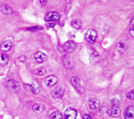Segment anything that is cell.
Segmentation results:
<instances>
[{"label":"cell","mask_w":134,"mask_h":119,"mask_svg":"<svg viewBox=\"0 0 134 119\" xmlns=\"http://www.w3.org/2000/svg\"><path fill=\"white\" fill-rule=\"evenodd\" d=\"M50 119H63V116L59 111H54L50 115Z\"/></svg>","instance_id":"d6986e66"},{"label":"cell","mask_w":134,"mask_h":119,"mask_svg":"<svg viewBox=\"0 0 134 119\" xmlns=\"http://www.w3.org/2000/svg\"><path fill=\"white\" fill-rule=\"evenodd\" d=\"M64 63L67 68H72L73 67V61L70 56L66 55L64 57Z\"/></svg>","instance_id":"4fadbf2b"},{"label":"cell","mask_w":134,"mask_h":119,"mask_svg":"<svg viewBox=\"0 0 134 119\" xmlns=\"http://www.w3.org/2000/svg\"><path fill=\"white\" fill-rule=\"evenodd\" d=\"M60 14L57 12H49L45 17V21L47 22H57L60 20Z\"/></svg>","instance_id":"6da1fadb"},{"label":"cell","mask_w":134,"mask_h":119,"mask_svg":"<svg viewBox=\"0 0 134 119\" xmlns=\"http://www.w3.org/2000/svg\"><path fill=\"white\" fill-rule=\"evenodd\" d=\"M85 37L88 42H90L92 44V43H95L97 41V38H98V33H97V31L95 29H88L85 35Z\"/></svg>","instance_id":"7a4b0ae2"},{"label":"cell","mask_w":134,"mask_h":119,"mask_svg":"<svg viewBox=\"0 0 134 119\" xmlns=\"http://www.w3.org/2000/svg\"><path fill=\"white\" fill-rule=\"evenodd\" d=\"M34 58H35L36 61L38 62V63H43L44 61H46L47 57L46 54H44L41 52H38L35 55H34Z\"/></svg>","instance_id":"8fae6325"},{"label":"cell","mask_w":134,"mask_h":119,"mask_svg":"<svg viewBox=\"0 0 134 119\" xmlns=\"http://www.w3.org/2000/svg\"><path fill=\"white\" fill-rule=\"evenodd\" d=\"M71 82H72V85L74 86V87H76L77 89H80V88H81V80L78 78L77 77H73L71 78Z\"/></svg>","instance_id":"9a60e30c"},{"label":"cell","mask_w":134,"mask_h":119,"mask_svg":"<svg viewBox=\"0 0 134 119\" xmlns=\"http://www.w3.org/2000/svg\"><path fill=\"white\" fill-rule=\"evenodd\" d=\"M72 26L74 28V29H81V21H80V20L75 19V20L72 21Z\"/></svg>","instance_id":"ffe728a7"},{"label":"cell","mask_w":134,"mask_h":119,"mask_svg":"<svg viewBox=\"0 0 134 119\" xmlns=\"http://www.w3.org/2000/svg\"><path fill=\"white\" fill-rule=\"evenodd\" d=\"M134 108L133 106H131L128 109L125 110L124 112V118L125 119H133V116H134Z\"/></svg>","instance_id":"7c38bea8"},{"label":"cell","mask_w":134,"mask_h":119,"mask_svg":"<svg viewBox=\"0 0 134 119\" xmlns=\"http://www.w3.org/2000/svg\"><path fill=\"white\" fill-rule=\"evenodd\" d=\"M78 112L73 108H68L64 112V118L65 119H76Z\"/></svg>","instance_id":"3957f363"},{"label":"cell","mask_w":134,"mask_h":119,"mask_svg":"<svg viewBox=\"0 0 134 119\" xmlns=\"http://www.w3.org/2000/svg\"><path fill=\"white\" fill-rule=\"evenodd\" d=\"M9 62V56L5 54V53H1L0 54V66H5Z\"/></svg>","instance_id":"5bb4252c"},{"label":"cell","mask_w":134,"mask_h":119,"mask_svg":"<svg viewBox=\"0 0 134 119\" xmlns=\"http://www.w3.org/2000/svg\"><path fill=\"white\" fill-rule=\"evenodd\" d=\"M82 119H92V118H91V116H90V115L84 114V115H83V116H82Z\"/></svg>","instance_id":"4316f807"},{"label":"cell","mask_w":134,"mask_h":119,"mask_svg":"<svg viewBox=\"0 0 134 119\" xmlns=\"http://www.w3.org/2000/svg\"><path fill=\"white\" fill-rule=\"evenodd\" d=\"M55 22H49L48 23V24H47V27H48V28H53V27H55Z\"/></svg>","instance_id":"f1b7e54d"},{"label":"cell","mask_w":134,"mask_h":119,"mask_svg":"<svg viewBox=\"0 0 134 119\" xmlns=\"http://www.w3.org/2000/svg\"><path fill=\"white\" fill-rule=\"evenodd\" d=\"M129 31H130V34H131V36H132V37H133V36H134V34H133V25L131 27V29H130Z\"/></svg>","instance_id":"83f0119b"},{"label":"cell","mask_w":134,"mask_h":119,"mask_svg":"<svg viewBox=\"0 0 134 119\" xmlns=\"http://www.w3.org/2000/svg\"><path fill=\"white\" fill-rule=\"evenodd\" d=\"M25 87H27L28 89L31 90L32 92H34V93H38V92H40V91H38V89L37 90L36 88H34L33 86H32V85H30V84H25Z\"/></svg>","instance_id":"603a6c76"},{"label":"cell","mask_w":134,"mask_h":119,"mask_svg":"<svg viewBox=\"0 0 134 119\" xmlns=\"http://www.w3.org/2000/svg\"><path fill=\"white\" fill-rule=\"evenodd\" d=\"M0 10H1L2 12L5 14H13V9L10 7V6L6 5H2L0 6Z\"/></svg>","instance_id":"2e32d148"},{"label":"cell","mask_w":134,"mask_h":119,"mask_svg":"<svg viewBox=\"0 0 134 119\" xmlns=\"http://www.w3.org/2000/svg\"><path fill=\"white\" fill-rule=\"evenodd\" d=\"M46 72H47V70H46V68H44V67H40V68H38V70H34V74L38 75V76H44L46 74Z\"/></svg>","instance_id":"ac0fdd59"},{"label":"cell","mask_w":134,"mask_h":119,"mask_svg":"<svg viewBox=\"0 0 134 119\" xmlns=\"http://www.w3.org/2000/svg\"><path fill=\"white\" fill-rule=\"evenodd\" d=\"M119 104H120V101H119V99H114L113 101H112V105H113V106H119Z\"/></svg>","instance_id":"d4e9b609"},{"label":"cell","mask_w":134,"mask_h":119,"mask_svg":"<svg viewBox=\"0 0 134 119\" xmlns=\"http://www.w3.org/2000/svg\"><path fill=\"white\" fill-rule=\"evenodd\" d=\"M6 85H7V87L14 92H17L20 90V84H19L18 82L14 79L9 80V81L6 83Z\"/></svg>","instance_id":"5b68a950"},{"label":"cell","mask_w":134,"mask_h":119,"mask_svg":"<svg viewBox=\"0 0 134 119\" xmlns=\"http://www.w3.org/2000/svg\"><path fill=\"white\" fill-rule=\"evenodd\" d=\"M107 114H108L109 116H112V117H118L121 115V109L118 106H113L111 109H108Z\"/></svg>","instance_id":"8992f818"},{"label":"cell","mask_w":134,"mask_h":119,"mask_svg":"<svg viewBox=\"0 0 134 119\" xmlns=\"http://www.w3.org/2000/svg\"><path fill=\"white\" fill-rule=\"evenodd\" d=\"M40 2L42 5H46V4H47V0H40Z\"/></svg>","instance_id":"f546056e"},{"label":"cell","mask_w":134,"mask_h":119,"mask_svg":"<svg viewBox=\"0 0 134 119\" xmlns=\"http://www.w3.org/2000/svg\"><path fill=\"white\" fill-rule=\"evenodd\" d=\"M45 106L42 105V104H35L33 106V108H32V109H33L34 112H36V113L40 114L41 113V112H43L45 110Z\"/></svg>","instance_id":"e0dca14e"},{"label":"cell","mask_w":134,"mask_h":119,"mask_svg":"<svg viewBox=\"0 0 134 119\" xmlns=\"http://www.w3.org/2000/svg\"><path fill=\"white\" fill-rule=\"evenodd\" d=\"M64 49L65 50L67 53H72L76 49V45L72 41H67L64 44Z\"/></svg>","instance_id":"ba28073f"},{"label":"cell","mask_w":134,"mask_h":119,"mask_svg":"<svg viewBox=\"0 0 134 119\" xmlns=\"http://www.w3.org/2000/svg\"><path fill=\"white\" fill-rule=\"evenodd\" d=\"M38 29H42L41 27H32V28H28L27 30H38Z\"/></svg>","instance_id":"484cf974"},{"label":"cell","mask_w":134,"mask_h":119,"mask_svg":"<svg viewBox=\"0 0 134 119\" xmlns=\"http://www.w3.org/2000/svg\"><path fill=\"white\" fill-rule=\"evenodd\" d=\"M133 93H134V91L131 90V92H128V94H127V98H128L129 99H131V101H133V99H134Z\"/></svg>","instance_id":"cb8c5ba5"},{"label":"cell","mask_w":134,"mask_h":119,"mask_svg":"<svg viewBox=\"0 0 134 119\" xmlns=\"http://www.w3.org/2000/svg\"><path fill=\"white\" fill-rule=\"evenodd\" d=\"M57 82H58L57 77L52 75V76H48V77H47V78L44 80V84L46 86H47V87H51V86L57 84Z\"/></svg>","instance_id":"277c9868"},{"label":"cell","mask_w":134,"mask_h":119,"mask_svg":"<svg viewBox=\"0 0 134 119\" xmlns=\"http://www.w3.org/2000/svg\"><path fill=\"white\" fill-rule=\"evenodd\" d=\"M100 105V101L99 99H96V98H90L88 99V107L91 110H95L97 109Z\"/></svg>","instance_id":"30bf717a"},{"label":"cell","mask_w":134,"mask_h":119,"mask_svg":"<svg viewBox=\"0 0 134 119\" xmlns=\"http://www.w3.org/2000/svg\"><path fill=\"white\" fill-rule=\"evenodd\" d=\"M64 94V87H58L55 88L52 92V97L55 99H61Z\"/></svg>","instance_id":"52a82bcc"},{"label":"cell","mask_w":134,"mask_h":119,"mask_svg":"<svg viewBox=\"0 0 134 119\" xmlns=\"http://www.w3.org/2000/svg\"><path fill=\"white\" fill-rule=\"evenodd\" d=\"M125 49H126V46H125V44L124 42H120L116 45V50H117L119 53H122Z\"/></svg>","instance_id":"44dd1931"},{"label":"cell","mask_w":134,"mask_h":119,"mask_svg":"<svg viewBox=\"0 0 134 119\" xmlns=\"http://www.w3.org/2000/svg\"><path fill=\"white\" fill-rule=\"evenodd\" d=\"M98 60H99V55L96 52L91 53V55H90V61H91L92 63H95V62L98 61Z\"/></svg>","instance_id":"7402d4cb"},{"label":"cell","mask_w":134,"mask_h":119,"mask_svg":"<svg viewBox=\"0 0 134 119\" xmlns=\"http://www.w3.org/2000/svg\"><path fill=\"white\" fill-rule=\"evenodd\" d=\"M13 46V42L11 40H5V42L2 43V45H0V50L3 53H6V52L10 51L11 48Z\"/></svg>","instance_id":"9c48e42d"}]
</instances>
